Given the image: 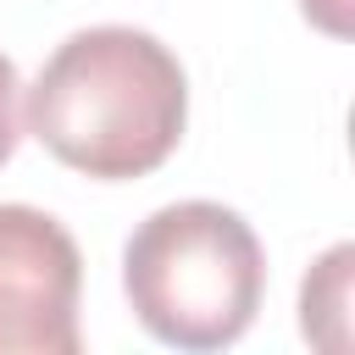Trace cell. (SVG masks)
Listing matches in <instances>:
<instances>
[{
	"label": "cell",
	"instance_id": "cell-4",
	"mask_svg": "<svg viewBox=\"0 0 355 355\" xmlns=\"http://www.w3.org/2000/svg\"><path fill=\"white\" fill-rule=\"evenodd\" d=\"M349 266H355V250L333 244L300 288V327L322 349H349Z\"/></svg>",
	"mask_w": 355,
	"mask_h": 355
},
{
	"label": "cell",
	"instance_id": "cell-3",
	"mask_svg": "<svg viewBox=\"0 0 355 355\" xmlns=\"http://www.w3.org/2000/svg\"><path fill=\"white\" fill-rule=\"evenodd\" d=\"M78 288L72 233L33 205H0V355H78Z\"/></svg>",
	"mask_w": 355,
	"mask_h": 355
},
{
	"label": "cell",
	"instance_id": "cell-2",
	"mask_svg": "<svg viewBox=\"0 0 355 355\" xmlns=\"http://www.w3.org/2000/svg\"><path fill=\"white\" fill-rule=\"evenodd\" d=\"M122 288L150 338L172 349L233 344L266 288L255 227L216 200H178L144 216L122 250Z\"/></svg>",
	"mask_w": 355,
	"mask_h": 355
},
{
	"label": "cell",
	"instance_id": "cell-6",
	"mask_svg": "<svg viewBox=\"0 0 355 355\" xmlns=\"http://www.w3.org/2000/svg\"><path fill=\"white\" fill-rule=\"evenodd\" d=\"M300 6H305V17H311L322 33H333V39H344L349 22H355V0H300Z\"/></svg>",
	"mask_w": 355,
	"mask_h": 355
},
{
	"label": "cell",
	"instance_id": "cell-5",
	"mask_svg": "<svg viewBox=\"0 0 355 355\" xmlns=\"http://www.w3.org/2000/svg\"><path fill=\"white\" fill-rule=\"evenodd\" d=\"M17 67H11V55H0V166L11 161V150H17V139H22V111H17Z\"/></svg>",
	"mask_w": 355,
	"mask_h": 355
},
{
	"label": "cell",
	"instance_id": "cell-1",
	"mask_svg": "<svg viewBox=\"0 0 355 355\" xmlns=\"http://www.w3.org/2000/svg\"><path fill=\"white\" fill-rule=\"evenodd\" d=\"M189 122V78L144 28H83L55 44L28 89L33 139L89 178L155 172Z\"/></svg>",
	"mask_w": 355,
	"mask_h": 355
}]
</instances>
